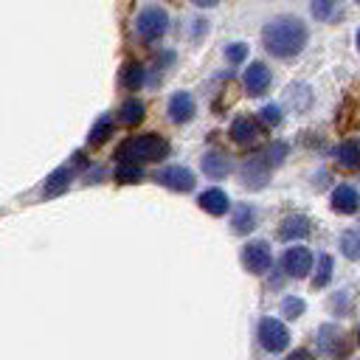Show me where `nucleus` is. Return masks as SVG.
Wrapping results in <instances>:
<instances>
[{
  "label": "nucleus",
  "mask_w": 360,
  "mask_h": 360,
  "mask_svg": "<svg viewBox=\"0 0 360 360\" xmlns=\"http://www.w3.org/2000/svg\"><path fill=\"white\" fill-rule=\"evenodd\" d=\"M315 273H312V287L315 290H321V287H326L329 284V278H332V270H335V259L329 256V253H321V256H315Z\"/></svg>",
  "instance_id": "20"
},
{
  "label": "nucleus",
  "mask_w": 360,
  "mask_h": 360,
  "mask_svg": "<svg viewBox=\"0 0 360 360\" xmlns=\"http://www.w3.org/2000/svg\"><path fill=\"white\" fill-rule=\"evenodd\" d=\"M166 155H169V141L155 132L135 135L124 141L118 149V160H135V163H155V160H163Z\"/></svg>",
  "instance_id": "2"
},
{
  "label": "nucleus",
  "mask_w": 360,
  "mask_h": 360,
  "mask_svg": "<svg viewBox=\"0 0 360 360\" xmlns=\"http://www.w3.org/2000/svg\"><path fill=\"white\" fill-rule=\"evenodd\" d=\"M155 180H158L160 186H166L169 191H177V194L191 191V188H194V183H197L194 172H191V169H186V166H163V169H158Z\"/></svg>",
  "instance_id": "9"
},
{
  "label": "nucleus",
  "mask_w": 360,
  "mask_h": 360,
  "mask_svg": "<svg viewBox=\"0 0 360 360\" xmlns=\"http://www.w3.org/2000/svg\"><path fill=\"white\" fill-rule=\"evenodd\" d=\"M346 301H352V295H349L346 290H343V292H335V298H332V312H335V315H343V312H349Z\"/></svg>",
  "instance_id": "33"
},
{
  "label": "nucleus",
  "mask_w": 360,
  "mask_h": 360,
  "mask_svg": "<svg viewBox=\"0 0 360 360\" xmlns=\"http://www.w3.org/2000/svg\"><path fill=\"white\" fill-rule=\"evenodd\" d=\"M262 42L267 53L278 59H295L307 45V25L298 17H276L262 28Z\"/></svg>",
  "instance_id": "1"
},
{
  "label": "nucleus",
  "mask_w": 360,
  "mask_h": 360,
  "mask_svg": "<svg viewBox=\"0 0 360 360\" xmlns=\"http://www.w3.org/2000/svg\"><path fill=\"white\" fill-rule=\"evenodd\" d=\"M200 166H202V172H205L208 177H214V180H222V177L231 174V160H228L222 152H205Z\"/></svg>",
  "instance_id": "18"
},
{
  "label": "nucleus",
  "mask_w": 360,
  "mask_h": 360,
  "mask_svg": "<svg viewBox=\"0 0 360 360\" xmlns=\"http://www.w3.org/2000/svg\"><path fill=\"white\" fill-rule=\"evenodd\" d=\"M194 6H200V8H211V6H217L219 0H191Z\"/></svg>",
  "instance_id": "35"
},
{
  "label": "nucleus",
  "mask_w": 360,
  "mask_h": 360,
  "mask_svg": "<svg viewBox=\"0 0 360 360\" xmlns=\"http://www.w3.org/2000/svg\"><path fill=\"white\" fill-rule=\"evenodd\" d=\"M228 138H231L236 146H250V143L259 138V118H253V115H236V118L231 121Z\"/></svg>",
  "instance_id": "11"
},
{
  "label": "nucleus",
  "mask_w": 360,
  "mask_h": 360,
  "mask_svg": "<svg viewBox=\"0 0 360 360\" xmlns=\"http://www.w3.org/2000/svg\"><path fill=\"white\" fill-rule=\"evenodd\" d=\"M259 343L264 352L278 354L290 346V329L278 318H262L259 321Z\"/></svg>",
  "instance_id": "5"
},
{
  "label": "nucleus",
  "mask_w": 360,
  "mask_h": 360,
  "mask_svg": "<svg viewBox=\"0 0 360 360\" xmlns=\"http://www.w3.org/2000/svg\"><path fill=\"white\" fill-rule=\"evenodd\" d=\"M338 127L346 129V127H360V101H346L338 112Z\"/></svg>",
  "instance_id": "27"
},
{
  "label": "nucleus",
  "mask_w": 360,
  "mask_h": 360,
  "mask_svg": "<svg viewBox=\"0 0 360 360\" xmlns=\"http://www.w3.org/2000/svg\"><path fill=\"white\" fill-rule=\"evenodd\" d=\"M312 264H315V253L307 248V245H295V248H287L281 253V270L292 278H304L312 273Z\"/></svg>",
  "instance_id": "7"
},
{
  "label": "nucleus",
  "mask_w": 360,
  "mask_h": 360,
  "mask_svg": "<svg viewBox=\"0 0 360 360\" xmlns=\"http://www.w3.org/2000/svg\"><path fill=\"white\" fill-rule=\"evenodd\" d=\"M200 208L205 211V214H214V217H222V214H228V208H231V200H228V194L222 191V188H217V186H211V188H205L202 194H200Z\"/></svg>",
  "instance_id": "14"
},
{
  "label": "nucleus",
  "mask_w": 360,
  "mask_h": 360,
  "mask_svg": "<svg viewBox=\"0 0 360 360\" xmlns=\"http://www.w3.org/2000/svg\"><path fill=\"white\" fill-rule=\"evenodd\" d=\"M194 98H191V93H186V90H177L172 98H169V118L174 121V124H186V121H191V115H194Z\"/></svg>",
  "instance_id": "13"
},
{
  "label": "nucleus",
  "mask_w": 360,
  "mask_h": 360,
  "mask_svg": "<svg viewBox=\"0 0 360 360\" xmlns=\"http://www.w3.org/2000/svg\"><path fill=\"white\" fill-rule=\"evenodd\" d=\"M70 180H73V172H70L68 166H59V169H53V172L45 177V186H42L45 197H56V194H65V191H68V186H70Z\"/></svg>",
  "instance_id": "19"
},
{
  "label": "nucleus",
  "mask_w": 360,
  "mask_h": 360,
  "mask_svg": "<svg viewBox=\"0 0 360 360\" xmlns=\"http://www.w3.org/2000/svg\"><path fill=\"white\" fill-rule=\"evenodd\" d=\"M329 205H332L335 214H357V208H360V191L354 186H349V183H340L329 194Z\"/></svg>",
  "instance_id": "12"
},
{
  "label": "nucleus",
  "mask_w": 360,
  "mask_h": 360,
  "mask_svg": "<svg viewBox=\"0 0 360 360\" xmlns=\"http://www.w3.org/2000/svg\"><path fill=\"white\" fill-rule=\"evenodd\" d=\"M357 343H360V326H357Z\"/></svg>",
  "instance_id": "37"
},
{
  "label": "nucleus",
  "mask_w": 360,
  "mask_h": 360,
  "mask_svg": "<svg viewBox=\"0 0 360 360\" xmlns=\"http://www.w3.org/2000/svg\"><path fill=\"white\" fill-rule=\"evenodd\" d=\"M304 307H307V304H304L298 295H287V298L281 301V315L292 321V318H298V315L304 312Z\"/></svg>",
  "instance_id": "29"
},
{
  "label": "nucleus",
  "mask_w": 360,
  "mask_h": 360,
  "mask_svg": "<svg viewBox=\"0 0 360 360\" xmlns=\"http://www.w3.org/2000/svg\"><path fill=\"white\" fill-rule=\"evenodd\" d=\"M166 28H169V14H166L160 6H146V8H141V14H138V20H135V31H138V37H141L143 42L160 39V37L166 34Z\"/></svg>",
  "instance_id": "4"
},
{
  "label": "nucleus",
  "mask_w": 360,
  "mask_h": 360,
  "mask_svg": "<svg viewBox=\"0 0 360 360\" xmlns=\"http://www.w3.org/2000/svg\"><path fill=\"white\" fill-rule=\"evenodd\" d=\"M335 160H338L343 169L357 172V169H360V141H357V138H349V141L338 143V149H335Z\"/></svg>",
  "instance_id": "17"
},
{
  "label": "nucleus",
  "mask_w": 360,
  "mask_h": 360,
  "mask_svg": "<svg viewBox=\"0 0 360 360\" xmlns=\"http://www.w3.org/2000/svg\"><path fill=\"white\" fill-rule=\"evenodd\" d=\"M242 267L248 270V273H253V276H262V273H267L270 267H273V253H270V245L267 242H248L245 248H242Z\"/></svg>",
  "instance_id": "8"
},
{
  "label": "nucleus",
  "mask_w": 360,
  "mask_h": 360,
  "mask_svg": "<svg viewBox=\"0 0 360 360\" xmlns=\"http://www.w3.org/2000/svg\"><path fill=\"white\" fill-rule=\"evenodd\" d=\"M256 208L250 205V202H239L236 205V211H233V217H231V228H233V233H239V236H248L253 228H256Z\"/></svg>",
  "instance_id": "16"
},
{
  "label": "nucleus",
  "mask_w": 360,
  "mask_h": 360,
  "mask_svg": "<svg viewBox=\"0 0 360 360\" xmlns=\"http://www.w3.org/2000/svg\"><path fill=\"white\" fill-rule=\"evenodd\" d=\"M264 155H267V160H270L273 166H278V163L287 158V143H284V141H276V143H270V146L264 149Z\"/></svg>",
  "instance_id": "32"
},
{
  "label": "nucleus",
  "mask_w": 360,
  "mask_h": 360,
  "mask_svg": "<svg viewBox=\"0 0 360 360\" xmlns=\"http://www.w3.org/2000/svg\"><path fill=\"white\" fill-rule=\"evenodd\" d=\"M242 87H245V93H248L250 98L264 96L267 87H270V70H267V65H264V62L248 65V70H245V76H242Z\"/></svg>",
  "instance_id": "10"
},
{
  "label": "nucleus",
  "mask_w": 360,
  "mask_h": 360,
  "mask_svg": "<svg viewBox=\"0 0 360 360\" xmlns=\"http://www.w3.org/2000/svg\"><path fill=\"white\" fill-rule=\"evenodd\" d=\"M121 82H124V87H129V90L143 87V84H146V68H143L141 62H127V65L121 68Z\"/></svg>",
  "instance_id": "22"
},
{
  "label": "nucleus",
  "mask_w": 360,
  "mask_h": 360,
  "mask_svg": "<svg viewBox=\"0 0 360 360\" xmlns=\"http://www.w3.org/2000/svg\"><path fill=\"white\" fill-rule=\"evenodd\" d=\"M112 115H101V118H96V124H93V129L87 132V146H98V143H104L110 135H112Z\"/></svg>",
  "instance_id": "23"
},
{
  "label": "nucleus",
  "mask_w": 360,
  "mask_h": 360,
  "mask_svg": "<svg viewBox=\"0 0 360 360\" xmlns=\"http://www.w3.org/2000/svg\"><path fill=\"white\" fill-rule=\"evenodd\" d=\"M141 177H143L141 163H135V160H118V169H115V180L118 183H135Z\"/></svg>",
  "instance_id": "28"
},
{
  "label": "nucleus",
  "mask_w": 360,
  "mask_h": 360,
  "mask_svg": "<svg viewBox=\"0 0 360 360\" xmlns=\"http://www.w3.org/2000/svg\"><path fill=\"white\" fill-rule=\"evenodd\" d=\"M340 253H343L346 259H352V262L360 259V228L346 231V233L340 236Z\"/></svg>",
  "instance_id": "26"
},
{
  "label": "nucleus",
  "mask_w": 360,
  "mask_h": 360,
  "mask_svg": "<svg viewBox=\"0 0 360 360\" xmlns=\"http://www.w3.org/2000/svg\"><path fill=\"white\" fill-rule=\"evenodd\" d=\"M357 3H360V0H357Z\"/></svg>",
  "instance_id": "38"
},
{
  "label": "nucleus",
  "mask_w": 360,
  "mask_h": 360,
  "mask_svg": "<svg viewBox=\"0 0 360 360\" xmlns=\"http://www.w3.org/2000/svg\"><path fill=\"white\" fill-rule=\"evenodd\" d=\"M259 121L267 124V127H276V124L281 121V107H278V104H264V107L259 110Z\"/></svg>",
  "instance_id": "31"
},
{
  "label": "nucleus",
  "mask_w": 360,
  "mask_h": 360,
  "mask_svg": "<svg viewBox=\"0 0 360 360\" xmlns=\"http://www.w3.org/2000/svg\"><path fill=\"white\" fill-rule=\"evenodd\" d=\"M307 233H309V219H307V214H287V217L281 219V225H278V236L287 239V242L304 239Z\"/></svg>",
  "instance_id": "15"
},
{
  "label": "nucleus",
  "mask_w": 360,
  "mask_h": 360,
  "mask_svg": "<svg viewBox=\"0 0 360 360\" xmlns=\"http://www.w3.org/2000/svg\"><path fill=\"white\" fill-rule=\"evenodd\" d=\"M245 56H248V42H228L225 45V59L228 62L239 65V62H245Z\"/></svg>",
  "instance_id": "30"
},
{
  "label": "nucleus",
  "mask_w": 360,
  "mask_h": 360,
  "mask_svg": "<svg viewBox=\"0 0 360 360\" xmlns=\"http://www.w3.org/2000/svg\"><path fill=\"white\" fill-rule=\"evenodd\" d=\"M143 115H146L143 101H138V98H127V101L121 104V121H124L127 127H138V124L143 121Z\"/></svg>",
  "instance_id": "24"
},
{
  "label": "nucleus",
  "mask_w": 360,
  "mask_h": 360,
  "mask_svg": "<svg viewBox=\"0 0 360 360\" xmlns=\"http://www.w3.org/2000/svg\"><path fill=\"white\" fill-rule=\"evenodd\" d=\"M315 346L321 349L323 357H329V360H343L346 352H349V338H346V332H343L338 323H323V326L315 332Z\"/></svg>",
  "instance_id": "3"
},
{
  "label": "nucleus",
  "mask_w": 360,
  "mask_h": 360,
  "mask_svg": "<svg viewBox=\"0 0 360 360\" xmlns=\"http://www.w3.org/2000/svg\"><path fill=\"white\" fill-rule=\"evenodd\" d=\"M273 169H276V166L267 160V155L259 152V155L248 158V160L239 166V180H242L248 188H262V186H267Z\"/></svg>",
  "instance_id": "6"
},
{
  "label": "nucleus",
  "mask_w": 360,
  "mask_h": 360,
  "mask_svg": "<svg viewBox=\"0 0 360 360\" xmlns=\"http://www.w3.org/2000/svg\"><path fill=\"white\" fill-rule=\"evenodd\" d=\"M284 360H312V354H309L307 349H295V352H290Z\"/></svg>",
  "instance_id": "34"
},
{
  "label": "nucleus",
  "mask_w": 360,
  "mask_h": 360,
  "mask_svg": "<svg viewBox=\"0 0 360 360\" xmlns=\"http://www.w3.org/2000/svg\"><path fill=\"white\" fill-rule=\"evenodd\" d=\"M309 11L321 22H335L340 17V0H312L309 3Z\"/></svg>",
  "instance_id": "21"
},
{
  "label": "nucleus",
  "mask_w": 360,
  "mask_h": 360,
  "mask_svg": "<svg viewBox=\"0 0 360 360\" xmlns=\"http://www.w3.org/2000/svg\"><path fill=\"white\" fill-rule=\"evenodd\" d=\"M357 51H360V28H357Z\"/></svg>",
  "instance_id": "36"
},
{
  "label": "nucleus",
  "mask_w": 360,
  "mask_h": 360,
  "mask_svg": "<svg viewBox=\"0 0 360 360\" xmlns=\"http://www.w3.org/2000/svg\"><path fill=\"white\" fill-rule=\"evenodd\" d=\"M284 101H290L295 110H307L309 101H312V93H309L307 84H290V87L284 90Z\"/></svg>",
  "instance_id": "25"
}]
</instances>
